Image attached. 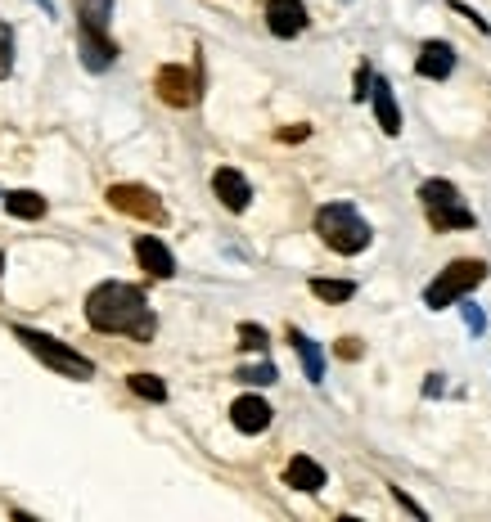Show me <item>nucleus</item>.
Returning <instances> with one entry per match:
<instances>
[{"label": "nucleus", "mask_w": 491, "mask_h": 522, "mask_svg": "<svg viewBox=\"0 0 491 522\" xmlns=\"http://www.w3.org/2000/svg\"><path fill=\"white\" fill-rule=\"evenodd\" d=\"M86 320L100 333H127V338H136V342H149L158 329L145 293H140L136 284H118V279L91 288V297H86Z\"/></svg>", "instance_id": "1"}, {"label": "nucleus", "mask_w": 491, "mask_h": 522, "mask_svg": "<svg viewBox=\"0 0 491 522\" xmlns=\"http://www.w3.org/2000/svg\"><path fill=\"white\" fill-rule=\"evenodd\" d=\"M316 234L325 239V248L343 252V257H356V252L370 248V225L356 212L352 203H325L316 212Z\"/></svg>", "instance_id": "2"}, {"label": "nucleus", "mask_w": 491, "mask_h": 522, "mask_svg": "<svg viewBox=\"0 0 491 522\" xmlns=\"http://www.w3.org/2000/svg\"><path fill=\"white\" fill-rule=\"evenodd\" d=\"M487 279V261H473V257H460L451 261V266L442 270V275L433 279V284L424 288V306H433V311H446V306H455L460 297H469L473 288Z\"/></svg>", "instance_id": "3"}, {"label": "nucleus", "mask_w": 491, "mask_h": 522, "mask_svg": "<svg viewBox=\"0 0 491 522\" xmlns=\"http://www.w3.org/2000/svg\"><path fill=\"white\" fill-rule=\"evenodd\" d=\"M419 203L433 230H473V212L464 207L460 189L451 180H424L419 185Z\"/></svg>", "instance_id": "4"}, {"label": "nucleus", "mask_w": 491, "mask_h": 522, "mask_svg": "<svg viewBox=\"0 0 491 522\" xmlns=\"http://www.w3.org/2000/svg\"><path fill=\"white\" fill-rule=\"evenodd\" d=\"M14 338H19L23 347H28L37 360H46L50 369H59V374H68V378H91V374H95V365L82 356V351H73L68 342L50 338V333H41V329H23V324H14Z\"/></svg>", "instance_id": "5"}, {"label": "nucleus", "mask_w": 491, "mask_h": 522, "mask_svg": "<svg viewBox=\"0 0 491 522\" xmlns=\"http://www.w3.org/2000/svg\"><path fill=\"white\" fill-rule=\"evenodd\" d=\"M109 207H118V212H127V216H140V221H154V225H163V203H158V194L154 189H145V185H109Z\"/></svg>", "instance_id": "6"}, {"label": "nucleus", "mask_w": 491, "mask_h": 522, "mask_svg": "<svg viewBox=\"0 0 491 522\" xmlns=\"http://www.w3.org/2000/svg\"><path fill=\"white\" fill-rule=\"evenodd\" d=\"M154 90L163 95V104H172V108H190L194 99H199V77H194L190 68H181V63H167V68H158Z\"/></svg>", "instance_id": "7"}, {"label": "nucleus", "mask_w": 491, "mask_h": 522, "mask_svg": "<svg viewBox=\"0 0 491 522\" xmlns=\"http://www.w3.org/2000/svg\"><path fill=\"white\" fill-rule=\"evenodd\" d=\"M77 50H82V63L91 72L113 68V59H118V45H113V36L100 32V27H82V32H77Z\"/></svg>", "instance_id": "8"}, {"label": "nucleus", "mask_w": 491, "mask_h": 522, "mask_svg": "<svg viewBox=\"0 0 491 522\" xmlns=\"http://www.w3.org/2000/svg\"><path fill=\"white\" fill-rule=\"evenodd\" d=\"M271 405L262 401V396H239L235 405H230V423H235L239 432H248V437H257V432L271 428Z\"/></svg>", "instance_id": "9"}, {"label": "nucleus", "mask_w": 491, "mask_h": 522, "mask_svg": "<svg viewBox=\"0 0 491 522\" xmlns=\"http://www.w3.org/2000/svg\"><path fill=\"white\" fill-rule=\"evenodd\" d=\"M212 194L221 198V207H230V212H244L248 198H253V189H248V180L239 176L235 167H217V171H212Z\"/></svg>", "instance_id": "10"}, {"label": "nucleus", "mask_w": 491, "mask_h": 522, "mask_svg": "<svg viewBox=\"0 0 491 522\" xmlns=\"http://www.w3.org/2000/svg\"><path fill=\"white\" fill-rule=\"evenodd\" d=\"M136 261L149 270L154 279H172L176 275V257L167 252L163 239H154V234H140L136 239Z\"/></svg>", "instance_id": "11"}, {"label": "nucleus", "mask_w": 491, "mask_h": 522, "mask_svg": "<svg viewBox=\"0 0 491 522\" xmlns=\"http://www.w3.org/2000/svg\"><path fill=\"white\" fill-rule=\"evenodd\" d=\"M451 68H455V50H451V45H446V41H424V50H419V59H415L419 77L446 81V77H451Z\"/></svg>", "instance_id": "12"}, {"label": "nucleus", "mask_w": 491, "mask_h": 522, "mask_svg": "<svg viewBox=\"0 0 491 522\" xmlns=\"http://www.w3.org/2000/svg\"><path fill=\"white\" fill-rule=\"evenodd\" d=\"M266 27H271L275 36H298L302 27H307V9H302V0H271V9H266Z\"/></svg>", "instance_id": "13"}, {"label": "nucleus", "mask_w": 491, "mask_h": 522, "mask_svg": "<svg viewBox=\"0 0 491 522\" xmlns=\"http://www.w3.org/2000/svg\"><path fill=\"white\" fill-rule=\"evenodd\" d=\"M370 104H374V117H379L383 135H401V108H397V99H392V86H388L383 77H374Z\"/></svg>", "instance_id": "14"}, {"label": "nucleus", "mask_w": 491, "mask_h": 522, "mask_svg": "<svg viewBox=\"0 0 491 522\" xmlns=\"http://www.w3.org/2000/svg\"><path fill=\"white\" fill-rule=\"evenodd\" d=\"M284 482H289L293 491H320V486H325V468L311 455H293L289 468H284Z\"/></svg>", "instance_id": "15"}, {"label": "nucleus", "mask_w": 491, "mask_h": 522, "mask_svg": "<svg viewBox=\"0 0 491 522\" xmlns=\"http://www.w3.org/2000/svg\"><path fill=\"white\" fill-rule=\"evenodd\" d=\"M46 198L37 194V189H10L5 194V212L19 216V221H37V216H46Z\"/></svg>", "instance_id": "16"}, {"label": "nucleus", "mask_w": 491, "mask_h": 522, "mask_svg": "<svg viewBox=\"0 0 491 522\" xmlns=\"http://www.w3.org/2000/svg\"><path fill=\"white\" fill-rule=\"evenodd\" d=\"M289 342H293V347H298V356H302V369H307V378H311V383H320V378H325V356H320V347H316V342H311L302 329H289Z\"/></svg>", "instance_id": "17"}, {"label": "nucleus", "mask_w": 491, "mask_h": 522, "mask_svg": "<svg viewBox=\"0 0 491 522\" xmlns=\"http://www.w3.org/2000/svg\"><path fill=\"white\" fill-rule=\"evenodd\" d=\"M73 5H77V23L82 27H100V32H109L113 0H73Z\"/></svg>", "instance_id": "18"}, {"label": "nucleus", "mask_w": 491, "mask_h": 522, "mask_svg": "<svg viewBox=\"0 0 491 522\" xmlns=\"http://www.w3.org/2000/svg\"><path fill=\"white\" fill-rule=\"evenodd\" d=\"M311 293L320 297V302H347V297L356 293L352 279H311Z\"/></svg>", "instance_id": "19"}, {"label": "nucleus", "mask_w": 491, "mask_h": 522, "mask_svg": "<svg viewBox=\"0 0 491 522\" xmlns=\"http://www.w3.org/2000/svg\"><path fill=\"white\" fill-rule=\"evenodd\" d=\"M127 383H131V392L145 396V401H167V383L158 374H131Z\"/></svg>", "instance_id": "20"}, {"label": "nucleus", "mask_w": 491, "mask_h": 522, "mask_svg": "<svg viewBox=\"0 0 491 522\" xmlns=\"http://www.w3.org/2000/svg\"><path fill=\"white\" fill-rule=\"evenodd\" d=\"M239 383L271 387L275 383V365H271V360H262V365H244V369H239Z\"/></svg>", "instance_id": "21"}, {"label": "nucleus", "mask_w": 491, "mask_h": 522, "mask_svg": "<svg viewBox=\"0 0 491 522\" xmlns=\"http://www.w3.org/2000/svg\"><path fill=\"white\" fill-rule=\"evenodd\" d=\"M239 347L266 351V329H262V324H239Z\"/></svg>", "instance_id": "22"}, {"label": "nucleus", "mask_w": 491, "mask_h": 522, "mask_svg": "<svg viewBox=\"0 0 491 522\" xmlns=\"http://www.w3.org/2000/svg\"><path fill=\"white\" fill-rule=\"evenodd\" d=\"M10 68H14V32L0 23V77H10Z\"/></svg>", "instance_id": "23"}, {"label": "nucleus", "mask_w": 491, "mask_h": 522, "mask_svg": "<svg viewBox=\"0 0 491 522\" xmlns=\"http://www.w3.org/2000/svg\"><path fill=\"white\" fill-rule=\"evenodd\" d=\"M464 324H469L473 333H482V329H487V315H482L473 302H464Z\"/></svg>", "instance_id": "24"}, {"label": "nucleus", "mask_w": 491, "mask_h": 522, "mask_svg": "<svg viewBox=\"0 0 491 522\" xmlns=\"http://www.w3.org/2000/svg\"><path fill=\"white\" fill-rule=\"evenodd\" d=\"M424 392H428V396H437V392H442V374H428V383H424Z\"/></svg>", "instance_id": "25"}, {"label": "nucleus", "mask_w": 491, "mask_h": 522, "mask_svg": "<svg viewBox=\"0 0 491 522\" xmlns=\"http://www.w3.org/2000/svg\"><path fill=\"white\" fill-rule=\"evenodd\" d=\"M32 5H41V14L55 18V0H32Z\"/></svg>", "instance_id": "26"}, {"label": "nucleus", "mask_w": 491, "mask_h": 522, "mask_svg": "<svg viewBox=\"0 0 491 522\" xmlns=\"http://www.w3.org/2000/svg\"><path fill=\"white\" fill-rule=\"evenodd\" d=\"M0 270H5V257H0Z\"/></svg>", "instance_id": "27"}]
</instances>
